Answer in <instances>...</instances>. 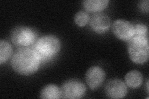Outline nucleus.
Segmentation results:
<instances>
[{
  "label": "nucleus",
  "instance_id": "obj_1",
  "mask_svg": "<svg viewBox=\"0 0 149 99\" xmlns=\"http://www.w3.org/2000/svg\"><path fill=\"white\" fill-rule=\"evenodd\" d=\"M40 60L32 48L17 50L11 58V67L15 72L23 76H29L38 70Z\"/></svg>",
  "mask_w": 149,
  "mask_h": 99
},
{
  "label": "nucleus",
  "instance_id": "obj_14",
  "mask_svg": "<svg viewBox=\"0 0 149 99\" xmlns=\"http://www.w3.org/2000/svg\"><path fill=\"white\" fill-rule=\"evenodd\" d=\"M90 21V16L85 11H78L74 16V21L79 27L85 26Z\"/></svg>",
  "mask_w": 149,
  "mask_h": 99
},
{
  "label": "nucleus",
  "instance_id": "obj_3",
  "mask_svg": "<svg viewBox=\"0 0 149 99\" xmlns=\"http://www.w3.org/2000/svg\"><path fill=\"white\" fill-rule=\"evenodd\" d=\"M127 52L130 59L136 64H143L148 61L149 45L148 37L134 36L127 41Z\"/></svg>",
  "mask_w": 149,
  "mask_h": 99
},
{
  "label": "nucleus",
  "instance_id": "obj_8",
  "mask_svg": "<svg viewBox=\"0 0 149 99\" xmlns=\"http://www.w3.org/2000/svg\"><path fill=\"white\" fill-rule=\"evenodd\" d=\"M105 93L111 98H123L127 95V87L121 79H113L106 83Z\"/></svg>",
  "mask_w": 149,
  "mask_h": 99
},
{
  "label": "nucleus",
  "instance_id": "obj_9",
  "mask_svg": "<svg viewBox=\"0 0 149 99\" xmlns=\"http://www.w3.org/2000/svg\"><path fill=\"white\" fill-rule=\"evenodd\" d=\"M90 25L91 29L97 34H103L109 29L111 20L104 13H95L91 18Z\"/></svg>",
  "mask_w": 149,
  "mask_h": 99
},
{
  "label": "nucleus",
  "instance_id": "obj_12",
  "mask_svg": "<svg viewBox=\"0 0 149 99\" xmlns=\"http://www.w3.org/2000/svg\"><path fill=\"white\" fill-rule=\"evenodd\" d=\"M40 97L44 99H58L62 98L61 89L55 84H48L40 92Z\"/></svg>",
  "mask_w": 149,
  "mask_h": 99
},
{
  "label": "nucleus",
  "instance_id": "obj_2",
  "mask_svg": "<svg viewBox=\"0 0 149 99\" xmlns=\"http://www.w3.org/2000/svg\"><path fill=\"white\" fill-rule=\"evenodd\" d=\"M32 48L40 61L49 60L58 53L61 49V42L55 35H44L37 40Z\"/></svg>",
  "mask_w": 149,
  "mask_h": 99
},
{
  "label": "nucleus",
  "instance_id": "obj_7",
  "mask_svg": "<svg viewBox=\"0 0 149 99\" xmlns=\"http://www.w3.org/2000/svg\"><path fill=\"white\" fill-rule=\"evenodd\" d=\"M106 78L104 70L99 66H93L87 70L85 75L86 82L92 91L98 89Z\"/></svg>",
  "mask_w": 149,
  "mask_h": 99
},
{
  "label": "nucleus",
  "instance_id": "obj_4",
  "mask_svg": "<svg viewBox=\"0 0 149 99\" xmlns=\"http://www.w3.org/2000/svg\"><path fill=\"white\" fill-rule=\"evenodd\" d=\"M38 34L33 28L20 26L14 28L11 32L12 43L18 48H26L34 45L38 39Z\"/></svg>",
  "mask_w": 149,
  "mask_h": 99
},
{
  "label": "nucleus",
  "instance_id": "obj_13",
  "mask_svg": "<svg viewBox=\"0 0 149 99\" xmlns=\"http://www.w3.org/2000/svg\"><path fill=\"white\" fill-rule=\"evenodd\" d=\"M13 55V47L8 42L1 40L0 41V63H6Z\"/></svg>",
  "mask_w": 149,
  "mask_h": 99
},
{
  "label": "nucleus",
  "instance_id": "obj_11",
  "mask_svg": "<svg viewBox=\"0 0 149 99\" xmlns=\"http://www.w3.org/2000/svg\"><path fill=\"white\" fill-rule=\"evenodd\" d=\"M108 3V0H86L83 1V5L87 11L98 13L106 9Z\"/></svg>",
  "mask_w": 149,
  "mask_h": 99
},
{
  "label": "nucleus",
  "instance_id": "obj_10",
  "mask_svg": "<svg viewBox=\"0 0 149 99\" xmlns=\"http://www.w3.org/2000/svg\"><path fill=\"white\" fill-rule=\"evenodd\" d=\"M126 86L132 89H136L141 86L143 82L142 74L137 70H132L125 74L124 78Z\"/></svg>",
  "mask_w": 149,
  "mask_h": 99
},
{
  "label": "nucleus",
  "instance_id": "obj_17",
  "mask_svg": "<svg viewBox=\"0 0 149 99\" xmlns=\"http://www.w3.org/2000/svg\"><path fill=\"white\" fill-rule=\"evenodd\" d=\"M146 84H147V92L148 93V80H147Z\"/></svg>",
  "mask_w": 149,
  "mask_h": 99
},
{
  "label": "nucleus",
  "instance_id": "obj_5",
  "mask_svg": "<svg viewBox=\"0 0 149 99\" xmlns=\"http://www.w3.org/2000/svg\"><path fill=\"white\" fill-rule=\"evenodd\" d=\"M62 98L78 99L86 93V87L82 82L77 79H69L62 86Z\"/></svg>",
  "mask_w": 149,
  "mask_h": 99
},
{
  "label": "nucleus",
  "instance_id": "obj_6",
  "mask_svg": "<svg viewBox=\"0 0 149 99\" xmlns=\"http://www.w3.org/2000/svg\"><path fill=\"white\" fill-rule=\"evenodd\" d=\"M114 35L119 40L127 42L134 36V26L128 21L119 19L112 25Z\"/></svg>",
  "mask_w": 149,
  "mask_h": 99
},
{
  "label": "nucleus",
  "instance_id": "obj_16",
  "mask_svg": "<svg viewBox=\"0 0 149 99\" xmlns=\"http://www.w3.org/2000/svg\"><path fill=\"white\" fill-rule=\"evenodd\" d=\"M148 0H143L139 3V8L140 10L143 12H148Z\"/></svg>",
  "mask_w": 149,
  "mask_h": 99
},
{
  "label": "nucleus",
  "instance_id": "obj_15",
  "mask_svg": "<svg viewBox=\"0 0 149 99\" xmlns=\"http://www.w3.org/2000/svg\"><path fill=\"white\" fill-rule=\"evenodd\" d=\"M134 36L148 37V29L143 24H137L134 26Z\"/></svg>",
  "mask_w": 149,
  "mask_h": 99
}]
</instances>
